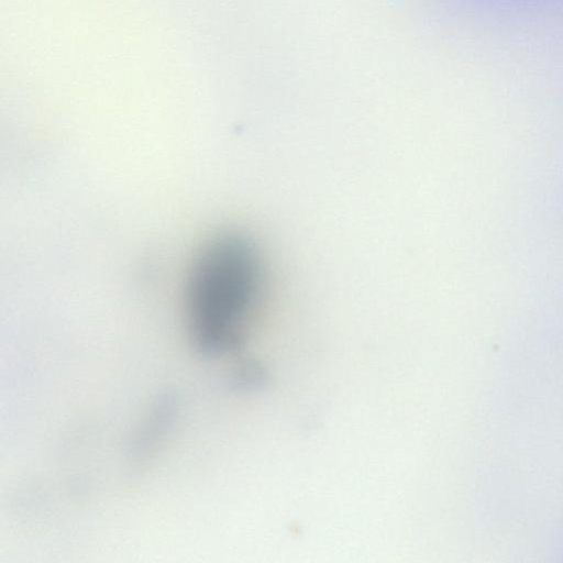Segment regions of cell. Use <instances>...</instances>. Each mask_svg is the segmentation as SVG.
Segmentation results:
<instances>
[{
	"label": "cell",
	"mask_w": 563,
	"mask_h": 563,
	"mask_svg": "<svg viewBox=\"0 0 563 563\" xmlns=\"http://www.w3.org/2000/svg\"><path fill=\"white\" fill-rule=\"evenodd\" d=\"M273 287L271 262L255 235L234 227L208 234L189 258L181 284L190 342L208 355L240 350L262 324Z\"/></svg>",
	"instance_id": "6da1fadb"
}]
</instances>
